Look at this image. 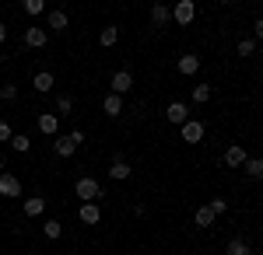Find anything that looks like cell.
Here are the masks:
<instances>
[{"instance_id":"1","label":"cell","mask_w":263,"mask_h":255,"mask_svg":"<svg viewBox=\"0 0 263 255\" xmlns=\"http://www.w3.org/2000/svg\"><path fill=\"white\" fill-rule=\"evenodd\" d=\"M74 193H78V199H81V203H95V199L102 196V185L95 182V178H78Z\"/></svg>"},{"instance_id":"2","label":"cell","mask_w":263,"mask_h":255,"mask_svg":"<svg viewBox=\"0 0 263 255\" xmlns=\"http://www.w3.org/2000/svg\"><path fill=\"white\" fill-rule=\"evenodd\" d=\"M193 18H197V4H193V0H179V4L172 7V21L182 25V28L193 25Z\"/></svg>"},{"instance_id":"3","label":"cell","mask_w":263,"mask_h":255,"mask_svg":"<svg viewBox=\"0 0 263 255\" xmlns=\"http://www.w3.org/2000/svg\"><path fill=\"white\" fill-rule=\"evenodd\" d=\"M179 133H182V140H186V143H200L207 130H203V122H200V119H186Z\"/></svg>"},{"instance_id":"4","label":"cell","mask_w":263,"mask_h":255,"mask_svg":"<svg viewBox=\"0 0 263 255\" xmlns=\"http://www.w3.org/2000/svg\"><path fill=\"white\" fill-rule=\"evenodd\" d=\"M0 196L4 199H18L21 196V178L4 172V175H0Z\"/></svg>"},{"instance_id":"5","label":"cell","mask_w":263,"mask_h":255,"mask_svg":"<svg viewBox=\"0 0 263 255\" xmlns=\"http://www.w3.org/2000/svg\"><path fill=\"white\" fill-rule=\"evenodd\" d=\"M165 119H168V122H176V126H182V122L190 119V105H186V101H168Z\"/></svg>"},{"instance_id":"6","label":"cell","mask_w":263,"mask_h":255,"mask_svg":"<svg viewBox=\"0 0 263 255\" xmlns=\"http://www.w3.org/2000/svg\"><path fill=\"white\" fill-rule=\"evenodd\" d=\"M46 39H49V35H46V28H35V25H32V28H25V35H21V42H25L28 49H42Z\"/></svg>"},{"instance_id":"7","label":"cell","mask_w":263,"mask_h":255,"mask_svg":"<svg viewBox=\"0 0 263 255\" xmlns=\"http://www.w3.org/2000/svg\"><path fill=\"white\" fill-rule=\"evenodd\" d=\"M130 172H134V168H130L126 157H112V164H109V178H112V182H126Z\"/></svg>"},{"instance_id":"8","label":"cell","mask_w":263,"mask_h":255,"mask_svg":"<svg viewBox=\"0 0 263 255\" xmlns=\"http://www.w3.org/2000/svg\"><path fill=\"white\" fill-rule=\"evenodd\" d=\"M130 88H134V74H130V70H116V74H112V95L123 98Z\"/></svg>"},{"instance_id":"9","label":"cell","mask_w":263,"mask_h":255,"mask_svg":"<svg viewBox=\"0 0 263 255\" xmlns=\"http://www.w3.org/2000/svg\"><path fill=\"white\" fill-rule=\"evenodd\" d=\"M78 217H81V224H88V227H95V224L102 220L99 203H81V210H78Z\"/></svg>"},{"instance_id":"10","label":"cell","mask_w":263,"mask_h":255,"mask_svg":"<svg viewBox=\"0 0 263 255\" xmlns=\"http://www.w3.org/2000/svg\"><path fill=\"white\" fill-rule=\"evenodd\" d=\"M246 157H249V154H246L242 147H239V143H232V147L224 151V168H242Z\"/></svg>"},{"instance_id":"11","label":"cell","mask_w":263,"mask_h":255,"mask_svg":"<svg viewBox=\"0 0 263 255\" xmlns=\"http://www.w3.org/2000/svg\"><path fill=\"white\" fill-rule=\"evenodd\" d=\"M35 126H39L46 137H57V130H60V119H57V112H42Z\"/></svg>"},{"instance_id":"12","label":"cell","mask_w":263,"mask_h":255,"mask_svg":"<svg viewBox=\"0 0 263 255\" xmlns=\"http://www.w3.org/2000/svg\"><path fill=\"white\" fill-rule=\"evenodd\" d=\"M176 67H179V74L190 77V74H197V70H200V56H197V53H186V56H179Z\"/></svg>"},{"instance_id":"13","label":"cell","mask_w":263,"mask_h":255,"mask_svg":"<svg viewBox=\"0 0 263 255\" xmlns=\"http://www.w3.org/2000/svg\"><path fill=\"white\" fill-rule=\"evenodd\" d=\"M102 112H105L109 119H116V116L123 112V98H120V95H112V91H109V95H105V101H102Z\"/></svg>"},{"instance_id":"14","label":"cell","mask_w":263,"mask_h":255,"mask_svg":"<svg viewBox=\"0 0 263 255\" xmlns=\"http://www.w3.org/2000/svg\"><path fill=\"white\" fill-rule=\"evenodd\" d=\"M46 25H49L53 32H63V28L70 25V18H67V11H60V7H57V11H49V14H46Z\"/></svg>"},{"instance_id":"15","label":"cell","mask_w":263,"mask_h":255,"mask_svg":"<svg viewBox=\"0 0 263 255\" xmlns=\"http://www.w3.org/2000/svg\"><path fill=\"white\" fill-rule=\"evenodd\" d=\"M53 84H57V77H53L49 70H42V74H35V77H32V88H35L39 95H46V91H53Z\"/></svg>"},{"instance_id":"16","label":"cell","mask_w":263,"mask_h":255,"mask_svg":"<svg viewBox=\"0 0 263 255\" xmlns=\"http://www.w3.org/2000/svg\"><path fill=\"white\" fill-rule=\"evenodd\" d=\"M168 18H172V11L165 7L162 0H158V4H151V25H158V28H162V25H168Z\"/></svg>"},{"instance_id":"17","label":"cell","mask_w":263,"mask_h":255,"mask_svg":"<svg viewBox=\"0 0 263 255\" xmlns=\"http://www.w3.org/2000/svg\"><path fill=\"white\" fill-rule=\"evenodd\" d=\"M246 175L253 178V182H263V157H246Z\"/></svg>"},{"instance_id":"18","label":"cell","mask_w":263,"mask_h":255,"mask_svg":"<svg viewBox=\"0 0 263 255\" xmlns=\"http://www.w3.org/2000/svg\"><path fill=\"white\" fill-rule=\"evenodd\" d=\"M224 255H253V245H249L246 238H232L228 248H224Z\"/></svg>"},{"instance_id":"19","label":"cell","mask_w":263,"mask_h":255,"mask_svg":"<svg viewBox=\"0 0 263 255\" xmlns=\"http://www.w3.org/2000/svg\"><path fill=\"white\" fill-rule=\"evenodd\" d=\"M53 151H57L60 157H74L78 147H74V140H70V137H57V140H53Z\"/></svg>"},{"instance_id":"20","label":"cell","mask_w":263,"mask_h":255,"mask_svg":"<svg viewBox=\"0 0 263 255\" xmlns=\"http://www.w3.org/2000/svg\"><path fill=\"white\" fill-rule=\"evenodd\" d=\"M25 214H28V217H42V214H46V199H42V196H28V199H25Z\"/></svg>"},{"instance_id":"21","label":"cell","mask_w":263,"mask_h":255,"mask_svg":"<svg viewBox=\"0 0 263 255\" xmlns=\"http://www.w3.org/2000/svg\"><path fill=\"white\" fill-rule=\"evenodd\" d=\"M211 95H214V88H211V84H193V95H190V98L197 101V105H203V101H211Z\"/></svg>"},{"instance_id":"22","label":"cell","mask_w":263,"mask_h":255,"mask_svg":"<svg viewBox=\"0 0 263 255\" xmlns=\"http://www.w3.org/2000/svg\"><path fill=\"white\" fill-rule=\"evenodd\" d=\"M193 220H197V227H211V224H214V214H211V206H197Z\"/></svg>"},{"instance_id":"23","label":"cell","mask_w":263,"mask_h":255,"mask_svg":"<svg viewBox=\"0 0 263 255\" xmlns=\"http://www.w3.org/2000/svg\"><path fill=\"white\" fill-rule=\"evenodd\" d=\"M99 42H102V46H116V42H120V28H116V25H109V28H102Z\"/></svg>"},{"instance_id":"24","label":"cell","mask_w":263,"mask_h":255,"mask_svg":"<svg viewBox=\"0 0 263 255\" xmlns=\"http://www.w3.org/2000/svg\"><path fill=\"white\" fill-rule=\"evenodd\" d=\"M11 147H14L18 154H28V151H32V140L25 137V133H14V137H11Z\"/></svg>"},{"instance_id":"25","label":"cell","mask_w":263,"mask_h":255,"mask_svg":"<svg viewBox=\"0 0 263 255\" xmlns=\"http://www.w3.org/2000/svg\"><path fill=\"white\" fill-rule=\"evenodd\" d=\"M42 235H46V238H53V241H57V238L63 235V224H60V220H46V224H42Z\"/></svg>"},{"instance_id":"26","label":"cell","mask_w":263,"mask_h":255,"mask_svg":"<svg viewBox=\"0 0 263 255\" xmlns=\"http://www.w3.org/2000/svg\"><path fill=\"white\" fill-rule=\"evenodd\" d=\"M70 112H74V98L70 95H60L57 98V116H70Z\"/></svg>"},{"instance_id":"27","label":"cell","mask_w":263,"mask_h":255,"mask_svg":"<svg viewBox=\"0 0 263 255\" xmlns=\"http://www.w3.org/2000/svg\"><path fill=\"white\" fill-rule=\"evenodd\" d=\"M0 98H4V101H14V98H18V84H11V80H7V84H0Z\"/></svg>"},{"instance_id":"28","label":"cell","mask_w":263,"mask_h":255,"mask_svg":"<svg viewBox=\"0 0 263 255\" xmlns=\"http://www.w3.org/2000/svg\"><path fill=\"white\" fill-rule=\"evenodd\" d=\"M21 7H25V14H42V11H46V4H42V0H25Z\"/></svg>"},{"instance_id":"29","label":"cell","mask_w":263,"mask_h":255,"mask_svg":"<svg viewBox=\"0 0 263 255\" xmlns=\"http://www.w3.org/2000/svg\"><path fill=\"white\" fill-rule=\"evenodd\" d=\"M253 49H256V46H253V39H242L239 46H235V53H239V56H253Z\"/></svg>"},{"instance_id":"30","label":"cell","mask_w":263,"mask_h":255,"mask_svg":"<svg viewBox=\"0 0 263 255\" xmlns=\"http://www.w3.org/2000/svg\"><path fill=\"white\" fill-rule=\"evenodd\" d=\"M11 137H14L11 122H4V119H0V143H11Z\"/></svg>"},{"instance_id":"31","label":"cell","mask_w":263,"mask_h":255,"mask_svg":"<svg viewBox=\"0 0 263 255\" xmlns=\"http://www.w3.org/2000/svg\"><path fill=\"white\" fill-rule=\"evenodd\" d=\"M207 206H211V214H214V217H218V214H224V210H228V203H224L221 196H218V199H211Z\"/></svg>"},{"instance_id":"32","label":"cell","mask_w":263,"mask_h":255,"mask_svg":"<svg viewBox=\"0 0 263 255\" xmlns=\"http://www.w3.org/2000/svg\"><path fill=\"white\" fill-rule=\"evenodd\" d=\"M67 137L74 140V147H81V143H84V130H70V133H67Z\"/></svg>"},{"instance_id":"33","label":"cell","mask_w":263,"mask_h":255,"mask_svg":"<svg viewBox=\"0 0 263 255\" xmlns=\"http://www.w3.org/2000/svg\"><path fill=\"white\" fill-rule=\"evenodd\" d=\"M253 35H256V39H263V18L253 21Z\"/></svg>"},{"instance_id":"34","label":"cell","mask_w":263,"mask_h":255,"mask_svg":"<svg viewBox=\"0 0 263 255\" xmlns=\"http://www.w3.org/2000/svg\"><path fill=\"white\" fill-rule=\"evenodd\" d=\"M4 42H7V25L0 21V46H4Z\"/></svg>"},{"instance_id":"35","label":"cell","mask_w":263,"mask_h":255,"mask_svg":"<svg viewBox=\"0 0 263 255\" xmlns=\"http://www.w3.org/2000/svg\"><path fill=\"white\" fill-rule=\"evenodd\" d=\"M0 175H4V157H0Z\"/></svg>"},{"instance_id":"36","label":"cell","mask_w":263,"mask_h":255,"mask_svg":"<svg viewBox=\"0 0 263 255\" xmlns=\"http://www.w3.org/2000/svg\"><path fill=\"white\" fill-rule=\"evenodd\" d=\"M0 67H4V53H0Z\"/></svg>"},{"instance_id":"37","label":"cell","mask_w":263,"mask_h":255,"mask_svg":"<svg viewBox=\"0 0 263 255\" xmlns=\"http://www.w3.org/2000/svg\"><path fill=\"white\" fill-rule=\"evenodd\" d=\"M260 67H263V53H260Z\"/></svg>"}]
</instances>
